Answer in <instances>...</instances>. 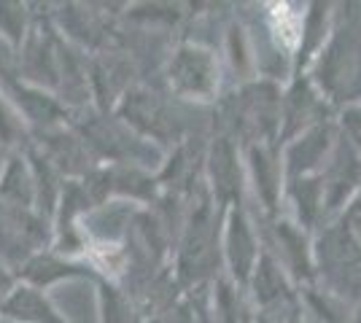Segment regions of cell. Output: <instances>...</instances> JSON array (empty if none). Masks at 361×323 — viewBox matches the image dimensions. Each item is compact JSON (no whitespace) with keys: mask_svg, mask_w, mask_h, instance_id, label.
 <instances>
[{"mask_svg":"<svg viewBox=\"0 0 361 323\" xmlns=\"http://www.w3.org/2000/svg\"><path fill=\"white\" fill-rule=\"evenodd\" d=\"M270 22L283 46H297V41H300V19L291 11L288 3H270Z\"/></svg>","mask_w":361,"mask_h":323,"instance_id":"1","label":"cell"}]
</instances>
